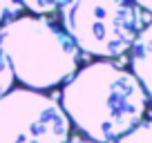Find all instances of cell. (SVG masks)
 <instances>
[{"instance_id":"obj_1","label":"cell","mask_w":152,"mask_h":143,"mask_svg":"<svg viewBox=\"0 0 152 143\" xmlns=\"http://www.w3.org/2000/svg\"><path fill=\"white\" fill-rule=\"evenodd\" d=\"M148 96L130 69L99 58L63 83L61 107L83 136L114 143L145 119Z\"/></svg>"},{"instance_id":"obj_2","label":"cell","mask_w":152,"mask_h":143,"mask_svg":"<svg viewBox=\"0 0 152 143\" xmlns=\"http://www.w3.org/2000/svg\"><path fill=\"white\" fill-rule=\"evenodd\" d=\"M0 52L23 87L49 92L81 67V52L47 16H16L0 25Z\"/></svg>"},{"instance_id":"obj_3","label":"cell","mask_w":152,"mask_h":143,"mask_svg":"<svg viewBox=\"0 0 152 143\" xmlns=\"http://www.w3.org/2000/svg\"><path fill=\"white\" fill-rule=\"evenodd\" d=\"M61 27L81 54L121 58L143 27V14L132 0H65Z\"/></svg>"},{"instance_id":"obj_4","label":"cell","mask_w":152,"mask_h":143,"mask_svg":"<svg viewBox=\"0 0 152 143\" xmlns=\"http://www.w3.org/2000/svg\"><path fill=\"white\" fill-rule=\"evenodd\" d=\"M72 123L47 92L11 87L0 96V143H65Z\"/></svg>"},{"instance_id":"obj_5","label":"cell","mask_w":152,"mask_h":143,"mask_svg":"<svg viewBox=\"0 0 152 143\" xmlns=\"http://www.w3.org/2000/svg\"><path fill=\"white\" fill-rule=\"evenodd\" d=\"M128 54H130V72L141 83L143 92L148 96V103L152 105V20L141 27Z\"/></svg>"},{"instance_id":"obj_6","label":"cell","mask_w":152,"mask_h":143,"mask_svg":"<svg viewBox=\"0 0 152 143\" xmlns=\"http://www.w3.org/2000/svg\"><path fill=\"white\" fill-rule=\"evenodd\" d=\"M114 143H152V119H143L139 125H134L128 134H123Z\"/></svg>"},{"instance_id":"obj_7","label":"cell","mask_w":152,"mask_h":143,"mask_svg":"<svg viewBox=\"0 0 152 143\" xmlns=\"http://www.w3.org/2000/svg\"><path fill=\"white\" fill-rule=\"evenodd\" d=\"M65 0H20L23 9H27L29 14H36V16H49L54 11L61 9V5Z\"/></svg>"},{"instance_id":"obj_8","label":"cell","mask_w":152,"mask_h":143,"mask_svg":"<svg viewBox=\"0 0 152 143\" xmlns=\"http://www.w3.org/2000/svg\"><path fill=\"white\" fill-rule=\"evenodd\" d=\"M16 85V78H14V72H11L9 63H7L5 54L0 52V96L7 94L11 87Z\"/></svg>"},{"instance_id":"obj_9","label":"cell","mask_w":152,"mask_h":143,"mask_svg":"<svg viewBox=\"0 0 152 143\" xmlns=\"http://www.w3.org/2000/svg\"><path fill=\"white\" fill-rule=\"evenodd\" d=\"M20 11H23L20 0H0V25H5L7 20L20 16Z\"/></svg>"},{"instance_id":"obj_10","label":"cell","mask_w":152,"mask_h":143,"mask_svg":"<svg viewBox=\"0 0 152 143\" xmlns=\"http://www.w3.org/2000/svg\"><path fill=\"white\" fill-rule=\"evenodd\" d=\"M134 5L139 7L141 11H148V14H152V0H132Z\"/></svg>"},{"instance_id":"obj_11","label":"cell","mask_w":152,"mask_h":143,"mask_svg":"<svg viewBox=\"0 0 152 143\" xmlns=\"http://www.w3.org/2000/svg\"><path fill=\"white\" fill-rule=\"evenodd\" d=\"M65 143H99V141H92V139H87V136L81 134V136H69Z\"/></svg>"}]
</instances>
